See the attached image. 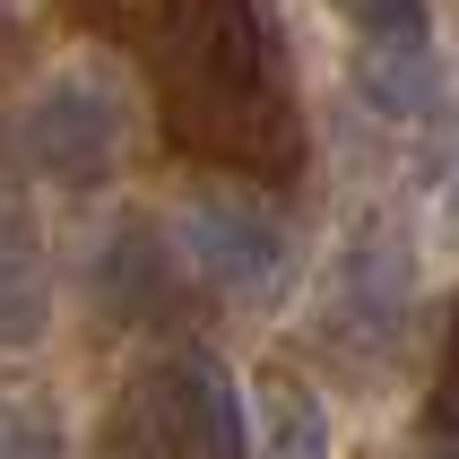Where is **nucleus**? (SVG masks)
Instances as JSON below:
<instances>
[{
    "label": "nucleus",
    "instance_id": "423d86ee",
    "mask_svg": "<svg viewBox=\"0 0 459 459\" xmlns=\"http://www.w3.org/2000/svg\"><path fill=\"white\" fill-rule=\"evenodd\" d=\"M252 434H260V459H330V408H321L312 382L269 373L260 408H252Z\"/></svg>",
    "mask_w": 459,
    "mask_h": 459
},
{
    "label": "nucleus",
    "instance_id": "9d476101",
    "mask_svg": "<svg viewBox=\"0 0 459 459\" xmlns=\"http://www.w3.org/2000/svg\"><path fill=\"white\" fill-rule=\"evenodd\" d=\"M347 26H356L364 44H434V18H425V0H338Z\"/></svg>",
    "mask_w": 459,
    "mask_h": 459
},
{
    "label": "nucleus",
    "instance_id": "6e6552de",
    "mask_svg": "<svg viewBox=\"0 0 459 459\" xmlns=\"http://www.w3.org/2000/svg\"><path fill=\"white\" fill-rule=\"evenodd\" d=\"M156 286H165V243H156V234H122V243L104 252V304L139 321V312L165 304Z\"/></svg>",
    "mask_w": 459,
    "mask_h": 459
},
{
    "label": "nucleus",
    "instance_id": "f257e3e1",
    "mask_svg": "<svg viewBox=\"0 0 459 459\" xmlns=\"http://www.w3.org/2000/svg\"><path fill=\"white\" fill-rule=\"evenodd\" d=\"M156 104L191 156H217L234 174L278 182L304 165V122L278 87V52L260 26V0H156Z\"/></svg>",
    "mask_w": 459,
    "mask_h": 459
},
{
    "label": "nucleus",
    "instance_id": "7ed1b4c3",
    "mask_svg": "<svg viewBox=\"0 0 459 459\" xmlns=\"http://www.w3.org/2000/svg\"><path fill=\"white\" fill-rule=\"evenodd\" d=\"M122 130H130L122 87L96 78V70H70V78H52L44 96L26 104L18 148H26V165H44L52 182H96L104 165L122 156Z\"/></svg>",
    "mask_w": 459,
    "mask_h": 459
},
{
    "label": "nucleus",
    "instance_id": "20e7f679",
    "mask_svg": "<svg viewBox=\"0 0 459 459\" xmlns=\"http://www.w3.org/2000/svg\"><path fill=\"white\" fill-rule=\"evenodd\" d=\"M182 252H191V269L208 286H226V295H278L286 269H295V234H286L278 208L208 191L200 208H182Z\"/></svg>",
    "mask_w": 459,
    "mask_h": 459
},
{
    "label": "nucleus",
    "instance_id": "0eeeda50",
    "mask_svg": "<svg viewBox=\"0 0 459 459\" xmlns=\"http://www.w3.org/2000/svg\"><path fill=\"white\" fill-rule=\"evenodd\" d=\"M356 87H364L373 113L416 122V113H434V96H442V61H434V44H364Z\"/></svg>",
    "mask_w": 459,
    "mask_h": 459
},
{
    "label": "nucleus",
    "instance_id": "9b49d317",
    "mask_svg": "<svg viewBox=\"0 0 459 459\" xmlns=\"http://www.w3.org/2000/svg\"><path fill=\"white\" fill-rule=\"evenodd\" d=\"M425 434L459 442V304H451V321H442V373H434V390H425Z\"/></svg>",
    "mask_w": 459,
    "mask_h": 459
},
{
    "label": "nucleus",
    "instance_id": "39448f33",
    "mask_svg": "<svg viewBox=\"0 0 459 459\" xmlns=\"http://www.w3.org/2000/svg\"><path fill=\"white\" fill-rule=\"evenodd\" d=\"M52 321V260L44 226L18 200H0V347H35Z\"/></svg>",
    "mask_w": 459,
    "mask_h": 459
},
{
    "label": "nucleus",
    "instance_id": "1a4fd4ad",
    "mask_svg": "<svg viewBox=\"0 0 459 459\" xmlns=\"http://www.w3.org/2000/svg\"><path fill=\"white\" fill-rule=\"evenodd\" d=\"M0 459H70L61 451V416H52L44 390L0 382Z\"/></svg>",
    "mask_w": 459,
    "mask_h": 459
},
{
    "label": "nucleus",
    "instance_id": "f03ea898",
    "mask_svg": "<svg viewBox=\"0 0 459 459\" xmlns=\"http://www.w3.org/2000/svg\"><path fill=\"white\" fill-rule=\"evenodd\" d=\"M96 459H252V416L217 356L174 347L113 399Z\"/></svg>",
    "mask_w": 459,
    "mask_h": 459
}]
</instances>
